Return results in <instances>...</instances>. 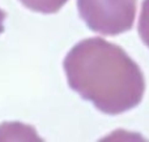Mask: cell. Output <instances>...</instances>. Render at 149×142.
Masks as SVG:
<instances>
[{
    "label": "cell",
    "instance_id": "obj_1",
    "mask_svg": "<svg viewBox=\"0 0 149 142\" xmlns=\"http://www.w3.org/2000/svg\"><path fill=\"white\" fill-rule=\"evenodd\" d=\"M63 68L70 88L102 114L130 111L144 97L145 78L140 67L120 46L101 37L74 44Z\"/></svg>",
    "mask_w": 149,
    "mask_h": 142
},
{
    "label": "cell",
    "instance_id": "obj_2",
    "mask_svg": "<svg viewBox=\"0 0 149 142\" xmlns=\"http://www.w3.org/2000/svg\"><path fill=\"white\" fill-rule=\"evenodd\" d=\"M137 0H77L79 14L86 26L102 35L131 30Z\"/></svg>",
    "mask_w": 149,
    "mask_h": 142
},
{
    "label": "cell",
    "instance_id": "obj_3",
    "mask_svg": "<svg viewBox=\"0 0 149 142\" xmlns=\"http://www.w3.org/2000/svg\"><path fill=\"white\" fill-rule=\"evenodd\" d=\"M26 8L39 13H56L64 7L68 0H20Z\"/></svg>",
    "mask_w": 149,
    "mask_h": 142
},
{
    "label": "cell",
    "instance_id": "obj_4",
    "mask_svg": "<svg viewBox=\"0 0 149 142\" xmlns=\"http://www.w3.org/2000/svg\"><path fill=\"white\" fill-rule=\"evenodd\" d=\"M137 31L143 43L149 47V0H144L141 4V12L139 17Z\"/></svg>",
    "mask_w": 149,
    "mask_h": 142
},
{
    "label": "cell",
    "instance_id": "obj_5",
    "mask_svg": "<svg viewBox=\"0 0 149 142\" xmlns=\"http://www.w3.org/2000/svg\"><path fill=\"white\" fill-rule=\"evenodd\" d=\"M7 18V13L0 9V34L4 31V20Z\"/></svg>",
    "mask_w": 149,
    "mask_h": 142
}]
</instances>
